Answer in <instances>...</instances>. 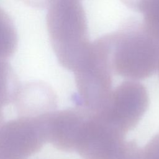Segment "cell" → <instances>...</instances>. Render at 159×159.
<instances>
[{
  "mask_svg": "<svg viewBox=\"0 0 159 159\" xmlns=\"http://www.w3.org/2000/svg\"><path fill=\"white\" fill-rule=\"evenodd\" d=\"M20 82L13 68L6 59L0 58V106L13 102Z\"/></svg>",
  "mask_w": 159,
  "mask_h": 159,
  "instance_id": "cell-9",
  "label": "cell"
},
{
  "mask_svg": "<svg viewBox=\"0 0 159 159\" xmlns=\"http://www.w3.org/2000/svg\"><path fill=\"white\" fill-rule=\"evenodd\" d=\"M2 106H0V124L3 122L4 120V114L2 110Z\"/></svg>",
  "mask_w": 159,
  "mask_h": 159,
  "instance_id": "cell-16",
  "label": "cell"
},
{
  "mask_svg": "<svg viewBox=\"0 0 159 159\" xmlns=\"http://www.w3.org/2000/svg\"><path fill=\"white\" fill-rule=\"evenodd\" d=\"M52 1V0H49V4H50V2H51Z\"/></svg>",
  "mask_w": 159,
  "mask_h": 159,
  "instance_id": "cell-18",
  "label": "cell"
},
{
  "mask_svg": "<svg viewBox=\"0 0 159 159\" xmlns=\"http://www.w3.org/2000/svg\"><path fill=\"white\" fill-rule=\"evenodd\" d=\"M121 1L129 8L136 11L140 0H121Z\"/></svg>",
  "mask_w": 159,
  "mask_h": 159,
  "instance_id": "cell-15",
  "label": "cell"
},
{
  "mask_svg": "<svg viewBox=\"0 0 159 159\" xmlns=\"http://www.w3.org/2000/svg\"><path fill=\"white\" fill-rule=\"evenodd\" d=\"M17 35L13 22L0 7V58L7 59L14 53Z\"/></svg>",
  "mask_w": 159,
  "mask_h": 159,
  "instance_id": "cell-10",
  "label": "cell"
},
{
  "mask_svg": "<svg viewBox=\"0 0 159 159\" xmlns=\"http://www.w3.org/2000/svg\"><path fill=\"white\" fill-rule=\"evenodd\" d=\"M47 26L59 63L75 71L84 61L91 45L81 1L52 0L48 7Z\"/></svg>",
  "mask_w": 159,
  "mask_h": 159,
  "instance_id": "cell-1",
  "label": "cell"
},
{
  "mask_svg": "<svg viewBox=\"0 0 159 159\" xmlns=\"http://www.w3.org/2000/svg\"><path fill=\"white\" fill-rule=\"evenodd\" d=\"M136 12L142 14L144 27L159 42V0H140Z\"/></svg>",
  "mask_w": 159,
  "mask_h": 159,
  "instance_id": "cell-11",
  "label": "cell"
},
{
  "mask_svg": "<svg viewBox=\"0 0 159 159\" xmlns=\"http://www.w3.org/2000/svg\"><path fill=\"white\" fill-rule=\"evenodd\" d=\"M148 104L149 96L145 86L127 81L112 91L105 107L96 113L127 133L137 125Z\"/></svg>",
  "mask_w": 159,
  "mask_h": 159,
  "instance_id": "cell-4",
  "label": "cell"
},
{
  "mask_svg": "<svg viewBox=\"0 0 159 159\" xmlns=\"http://www.w3.org/2000/svg\"><path fill=\"white\" fill-rule=\"evenodd\" d=\"M24 3L34 7L44 8L48 7L49 0H22Z\"/></svg>",
  "mask_w": 159,
  "mask_h": 159,
  "instance_id": "cell-14",
  "label": "cell"
},
{
  "mask_svg": "<svg viewBox=\"0 0 159 159\" xmlns=\"http://www.w3.org/2000/svg\"><path fill=\"white\" fill-rule=\"evenodd\" d=\"M143 159H159V133L142 148Z\"/></svg>",
  "mask_w": 159,
  "mask_h": 159,
  "instance_id": "cell-13",
  "label": "cell"
},
{
  "mask_svg": "<svg viewBox=\"0 0 159 159\" xmlns=\"http://www.w3.org/2000/svg\"><path fill=\"white\" fill-rule=\"evenodd\" d=\"M106 37L112 72L138 80L146 79L155 71L159 42L147 31L142 22L129 20Z\"/></svg>",
  "mask_w": 159,
  "mask_h": 159,
  "instance_id": "cell-2",
  "label": "cell"
},
{
  "mask_svg": "<svg viewBox=\"0 0 159 159\" xmlns=\"http://www.w3.org/2000/svg\"><path fill=\"white\" fill-rule=\"evenodd\" d=\"M0 159H4V158H1V157H0Z\"/></svg>",
  "mask_w": 159,
  "mask_h": 159,
  "instance_id": "cell-19",
  "label": "cell"
},
{
  "mask_svg": "<svg viewBox=\"0 0 159 159\" xmlns=\"http://www.w3.org/2000/svg\"><path fill=\"white\" fill-rule=\"evenodd\" d=\"M13 103L19 117H40L55 110L57 98L48 84L34 81L20 83Z\"/></svg>",
  "mask_w": 159,
  "mask_h": 159,
  "instance_id": "cell-8",
  "label": "cell"
},
{
  "mask_svg": "<svg viewBox=\"0 0 159 159\" xmlns=\"http://www.w3.org/2000/svg\"><path fill=\"white\" fill-rule=\"evenodd\" d=\"M42 117H19L1 124L0 157L27 159L38 152L47 142Z\"/></svg>",
  "mask_w": 159,
  "mask_h": 159,
  "instance_id": "cell-5",
  "label": "cell"
},
{
  "mask_svg": "<svg viewBox=\"0 0 159 159\" xmlns=\"http://www.w3.org/2000/svg\"><path fill=\"white\" fill-rule=\"evenodd\" d=\"M113 159H143L142 148L135 141H124Z\"/></svg>",
  "mask_w": 159,
  "mask_h": 159,
  "instance_id": "cell-12",
  "label": "cell"
},
{
  "mask_svg": "<svg viewBox=\"0 0 159 159\" xmlns=\"http://www.w3.org/2000/svg\"><path fill=\"white\" fill-rule=\"evenodd\" d=\"M112 70L106 35L91 42L89 53L74 71L78 93L77 106L91 113L102 110L112 93Z\"/></svg>",
  "mask_w": 159,
  "mask_h": 159,
  "instance_id": "cell-3",
  "label": "cell"
},
{
  "mask_svg": "<svg viewBox=\"0 0 159 159\" xmlns=\"http://www.w3.org/2000/svg\"><path fill=\"white\" fill-rule=\"evenodd\" d=\"M89 112L84 107L53 111L42 117L47 142L64 152H72L76 147Z\"/></svg>",
  "mask_w": 159,
  "mask_h": 159,
  "instance_id": "cell-7",
  "label": "cell"
},
{
  "mask_svg": "<svg viewBox=\"0 0 159 159\" xmlns=\"http://www.w3.org/2000/svg\"><path fill=\"white\" fill-rule=\"evenodd\" d=\"M126 133L98 113H89L75 151L83 159H113Z\"/></svg>",
  "mask_w": 159,
  "mask_h": 159,
  "instance_id": "cell-6",
  "label": "cell"
},
{
  "mask_svg": "<svg viewBox=\"0 0 159 159\" xmlns=\"http://www.w3.org/2000/svg\"><path fill=\"white\" fill-rule=\"evenodd\" d=\"M157 69L158 71V73H159V57H158V65H157Z\"/></svg>",
  "mask_w": 159,
  "mask_h": 159,
  "instance_id": "cell-17",
  "label": "cell"
}]
</instances>
